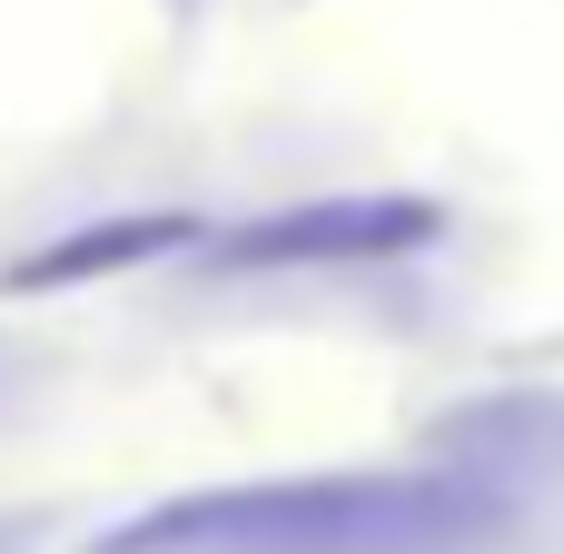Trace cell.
<instances>
[{"instance_id": "277c9868", "label": "cell", "mask_w": 564, "mask_h": 554, "mask_svg": "<svg viewBox=\"0 0 564 554\" xmlns=\"http://www.w3.org/2000/svg\"><path fill=\"white\" fill-rule=\"evenodd\" d=\"M0 397H10V357H0Z\"/></svg>"}, {"instance_id": "3957f363", "label": "cell", "mask_w": 564, "mask_h": 554, "mask_svg": "<svg viewBox=\"0 0 564 554\" xmlns=\"http://www.w3.org/2000/svg\"><path fill=\"white\" fill-rule=\"evenodd\" d=\"M169 238H188V218H119V228H79L69 248H40V258H20L0 287H69V278H99V268H129V258H159Z\"/></svg>"}, {"instance_id": "6da1fadb", "label": "cell", "mask_w": 564, "mask_h": 554, "mask_svg": "<svg viewBox=\"0 0 564 554\" xmlns=\"http://www.w3.org/2000/svg\"><path fill=\"white\" fill-rule=\"evenodd\" d=\"M506 525L476 476H268L129 515L89 554H466Z\"/></svg>"}, {"instance_id": "7a4b0ae2", "label": "cell", "mask_w": 564, "mask_h": 554, "mask_svg": "<svg viewBox=\"0 0 564 554\" xmlns=\"http://www.w3.org/2000/svg\"><path fill=\"white\" fill-rule=\"evenodd\" d=\"M446 228L436 198H327V208H288V218H258L248 238H228L238 268H297V258H397V248H426Z\"/></svg>"}]
</instances>
